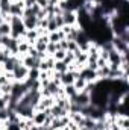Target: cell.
<instances>
[{"label":"cell","instance_id":"6da1fadb","mask_svg":"<svg viewBox=\"0 0 129 130\" xmlns=\"http://www.w3.org/2000/svg\"><path fill=\"white\" fill-rule=\"evenodd\" d=\"M8 23H9V26H11V38L20 39V38H23V36H24V33H26V27H24V24H23L21 17L9 15Z\"/></svg>","mask_w":129,"mask_h":130},{"label":"cell","instance_id":"7a4b0ae2","mask_svg":"<svg viewBox=\"0 0 129 130\" xmlns=\"http://www.w3.org/2000/svg\"><path fill=\"white\" fill-rule=\"evenodd\" d=\"M28 74H29V70L24 67L23 64L15 65V68L12 70V76H14V82H24L28 79Z\"/></svg>","mask_w":129,"mask_h":130},{"label":"cell","instance_id":"3957f363","mask_svg":"<svg viewBox=\"0 0 129 130\" xmlns=\"http://www.w3.org/2000/svg\"><path fill=\"white\" fill-rule=\"evenodd\" d=\"M111 44H112V47L119 52V53H122V55H125V53H128V48H129V42L126 41H123L120 36H111Z\"/></svg>","mask_w":129,"mask_h":130},{"label":"cell","instance_id":"277c9868","mask_svg":"<svg viewBox=\"0 0 129 130\" xmlns=\"http://www.w3.org/2000/svg\"><path fill=\"white\" fill-rule=\"evenodd\" d=\"M70 101H74L81 109L82 107H85V106H88L90 103H91V100H90V94L88 92H85V91H81V92H78L73 100H70Z\"/></svg>","mask_w":129,"mask_h":130},{"label":"cell","instance_id":"5b68a950","mask_svg":"<svg viewBox=\"0 0 129 130\" xmlns=\"http://www.w3.org/2000/svg\"><path fill=\"white\" fill-rule=\"evenodd\" d=\"M79 76L82 77V79H85L88 83L90 82H97L99 79H97V74L94 70H91V68H88L87 65H84L81 70H79Z\"/></svg>","mask_w":129,"mask_h":130},{"label":"cell","instance_id":"8992f818","mask_svg":"<svg viewBox=\"0 0 129 130\" xmlns=\"http://www.w3.org/2000/svg\"><path fill=\"white\" fill-rule=\"evenodd\" d=\"M79 76V71H65L59 76V83L61 86H65V85H73L74 79Z\"/></svg>","mask_w":129,"mask_h":130},{"label":"cell","instance_id":"52a82bcc","mask_svg":"<svg viewBox=\"0 0 129 130\" xmlns=\"http://www.w3.org/2000/svg\"><path fill=\"white\" fill-rule=\"evenodd\" d=\"M23 11H24V3H23V0H17V2H12V3H11L9 15L23 17Z\"/></svg>","mask_w":129,"mask_h":130},{"label":"cell","instance_id":"ba28073f","mask_svg":"<svg viewBox=\"0 0 129 130\" xmlns=\"http://www.w3.org/2000/svg\"><path fill=\"white\" fill-rule=\"evenodd\" d=\"M47 44H49V36H47V33H46V35H40L32 45L36 48L38 53H46V47H47Z\"/></svg>","mask_w":129,"mask_h":130},{"label":"cell","instance_id":"9c48e42d","mask_svg":"<svg viewBox=\"0 0 129 130\" xmlns=\"http://www.w3.org/2000/svg\"><path fill=\"white\" fill-rule=\"evenodd\" d=\"M40 59H36V58H32V56H29V55H24V56H21V64L24 65L28 70H38V67H40Z\"/></svg>","mask_w":129,"mask_h":130},{"label":"cell","instance_id":"30bf717a","mask_svg":"<svg viewBox=\"0 0 129 130\" xmlns=\"http://www.w3.org/2000/svg\"><path fill=\"white\" fill-rule=\"evenodd\" d=\"M61 15H62V20H64V26H76L78 17H76L74 11H64Z\"/></svg>","mask_w":129,"mask_h":130},{"label":"cell","instance_id":"8fae6325","mask_svg":"<svg viewBox=\"0 0 129 130\" xmlns=\"http://www.w3.org/2000/svg\"><path fill=\"white\" fill-rule=\"evenodd\" d=\"M21 20H23V24H24L26 30L36 29V26H38V18H36L35 15H23Z\"/></svg>","mask_w":129,"mask_h":130},{"label":"cell","instance_id":"7c38bea8","mask_svg":"<svg viewBox=\"0 0 129 130\" xmlns=\"http://www.w3.org/2000/svg\"><path fill=\"white\" fill-rule=\"evenodd\" d=\"M53 65H55V59H53L52 56H46V58L40 62L38 70H40V71H50V70H53Z\"/></svg>","mask_w":129,"mask_h":130},{"label":"cell","instance_id":"4fadbf2b","mask_svg":"<svg viewBox=\"0 0 129 130\" xmlns=\"http://www.w3.org/2000/svg\"><path fill=\"white\" fill-rule=\"evenodd\" d=\"M50 115H52L53 118H62V117H67V115H68V112L55 103V104L50 107Z\"/></svg>","mask_w":129,"mask_h":130},{"label":"cell","instance_id":"5bb4252c","mask_svg":"<svg viewBox=\"0 0 129 130\" xmlns=\"http://www.w3.org/2000/svg\"><path fill=\"white\" fill-rule=\"evenodd\" d=\"M87 80L85 79H82L81 76H78L76 79H74V82H73V86H74V89L78 91V92H81V91H84L85 89V86H87Z\"/></svg>","mask_w":129,"mask_h":130},{"label":"cell","instance_id":"9a60e30c","mask_svg":"<svg viewBox=\"0 0 129 130\" xmlns=\"http://www.w3.org/2000/svg\"><path fill=\"white\" fill-rule=\"evenodd\" d=\"M40 36V33H38V30L36 29H32V30H26V33H24V39L29 42V44H33L35 41H36V38Z\"/></svg>","mask_w":129,"mask_h":130},{"label":"cell","instance_id":"2e32d148","mask_svg":"<svg viewBox=\"0 0 129 130\" xmlns=\"http://www.w3.org/2000/svg\"><path fill=\"white\" fill-rule=\"evenodd\" d=\"M53 71H55V73H59V74H62V73H65V71H68V65L65 64L64 61H55Z\"/></svg>","mask_w":129,"mask_h":130},{"label":"cell","instance_id":"e0dca14e","mask_svg":"<svg viewBox=\"0 0 129 130\" xmlns=\"http://www.w3.org/2000/svg\"><path fill=\"white\" fill-rule=\"evenodd\" d=\"M11 3H12V0H0V12H2V17L9 15Z\"/></svg>","mask_w":129,"mask_h":130},{"label":"cell","instance_id":"ac0fdd59","mask_svg":"<svg viewBox=\"0 0 129 130\" xmlns=\"http://www.w3.org/2000/svg\"><path fill=\"white\" fill-rule=\"evenodd\" d=\"M0 36H11V26L6 21L0 23Z\"/></svg>","mask_w":129,"mask_h":130},{"label":"cell","instance_id":"d6986e66","mask_svg":"<svg viewBox=\"0 0 129 130\" xmlns=\"http://www.w3.org/2000/svg\"><path fill=\"white\" fill-rule=\"evenodd\" d=\"M58 48H59L58 42H49L47 47H46V55H47V56H53V53H55Z\"/></svg>","mask_w":129,"mask_h":130},{"label":"cell","instance_id":"ffe728a7","mask_svg":"<svg viewBox=\"0 0 129 130\" xmlns=\"http://www.w3.org/2000/svg\"><path fill=\"white\" fill-rule=\"evenodd\" d=\"M65 55H67V52H65V50H61V48H58V50L53 53V56H52V58H53L55 61H64Z\"/></svg>","mask_w":129,"mask_h":130},{"label":"cell","instance_id":"44dd1931","mask_svg":"<svg viewBox=\"0 0 129 130\" xmlns=\"http://www.w3.org/2000/svg\"><path fill=\"white\" fill-rule=\"evenodd\" d=\"M0 88H2V95H11L12 83H5V85H2Z\"/></svg>","mask_w":129,"mask_h":130},{"label":"cell","instance_id":"7402d4cb","mask_svg":"<svg viewBox=\"0 0 129 130\" xmlns=\"http://www.w3.org/2000/svg\"><path fill=\"white\" fill-rule=\"evenodd\" d=\"M76 50H78V44H76V41H67V52L74 53Z\"/></svg>","mask_w":129,"mask_h":130},{"label":"cell","instance_id":"603a6c76","mask_svg":"<svg viewBox=\"0 0 129 130\" xmlns=\"http://www.w3.org/2000/svg\"><path fill=\"white\" fill-rule=\"evenodd\" d=\"M64 62L67 65H70V64L74 62V55H73L71 52H67V55H65V58H64Z\"/></svg>","mask_w":129,"mask_h":130},{"label":"cell","instance_id":"cb8c5ba5","mask_svg":"<svg viewBox=\"0 0 129 130\" xmlns=\"http://www.w3.org/2000/svg\"><path fill=\"white\" fill-rule=\"evenodd\" d=\"M35 3H36L41 9H46V8L49 6V2H47V0H35Z\"/></svg>","mask_w":129,"mask_h":130},{"label":"cell","instance_id":"d4e9b609","mask_svg":"<svg viewBox=\"0 0 129 130\" xmlns=\"http://www.w3.org/2000/svg\"><path fill=\"white\" fill-rule=\"evenodd\" d=\"M3 21V17H2V12H0V23Z\"/></svg>","mask_w":129,"mask_h":130},{"label":"cell","instance_id":"484cf974","mask_svg":"<svg viewBox=\"0 0 129 130\" xmlns=\"http://www.w3.org/2000/svg\"><path fill=\"white\" fill-rule=\"evenodd\" d=\"M79 130H88V129H84V127H82V129H79Z\"/></svg>","mask_w":129,"mask_h":130},{"label":"cell","instance_id":"4316f807","mask_svg":"<svg viewBox=\"0 0 129 130\" xmlns=\"http://www.w3.org/2000/svg\"><path fill=\"white\" fill-rule=\"evenodd\" d=\"M12 2H17V0H12Z\"/></svg>","mask_w":129,"mask_h":130}]
</instances>
